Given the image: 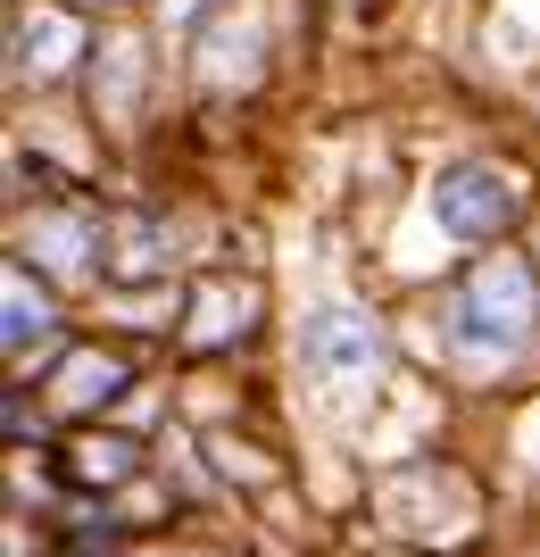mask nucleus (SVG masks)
<instances>
[{
	"label": "nucleus",
	"instance_id": "1",
	"mask_svg": "<svg viewBox=\"0 0 540 557\" xmlns=\"http://www.w3.org/2000/svg\"><path fill=\"white\" fill-rule=\"evenodd\" d=\"M441 317H449V342L466 349V358H507V349H524L540 333V275H532V258L507 250V258L466 267Z\"/></svg>",
	"mask_w": 540,
	"mask_h": 557
},
{
	"label": "nucleus",
	"instance_id": "2",
	"mask_svg": "<svg viewBox=\"0 0 540 557\" xmlns=\"http://www.w3.org/2000/svg\"><path fill=\"white\" fill-rule=\"evenodd\" d=\"M382 325L366 317V308H316L300 325V367L316 374V383H332V392H366V383H382Z\"/></svg>",
	"mask_w": 540,
	"mask_h": 557
},
{
	"label": "nucleus",
	"instance_id": "3",
	"mask_svg": "<svg viewBox=\"0 0 540 557\" xmlns=\"http://www.w3.org/2000/svg\"><path fill=\"white\" fill-rule=\"evenodd\" d=\"M432 225L449 242H499V233L516 225V184L499 175V166L466 159V166H441V184H432Z\"/></svg>",
	"mask_w": 540,
	"mask_h": 557
},
{
	"label": "nucleus",
	"instance_id": "4",
	"mask_svg": "<svg viewBox=\"0 0 540 557\" xmlns=\"http://www.w3.org/2000/svg\"><path fill=\"white\" fill-rule=\"evenodd\" d=\"M67 474H75L84 491L125 483V474H141V449H134V442H117V433H84V442H75V458H67Z\"/></svg>",
	"mask_w": 540,
	"mask_h": 557
},
{
	"label": "nucleus",
	"instance_id": "5",
	"mask_svg": "<svg viewBox=\"0 0 540 557\" xmlns=\"http://www.w3.org/2000/svg\"><path fill=\"white\" fill-rule=\"evenodd\" d=\"M34 325L50 333V300L34 308V275L17 267V275H9V358H17V367L34 358Z\"/></svg>",
	"mask_w": 540,
	"mask_h": 557
},
{
	"label": "nucleus",
	"instance_id": "6",
	"mask_svg": "<svg viewBox=\"0 0 540 557\" xmlns=\"http://www.w3.org/2000/svg\"><path fill=\"white\" fill-rule=\"evenodd\" d=\"M125 383L117 358H100V349H84V358H67V408H100V399Z\"/></svg>",
	"mask_w": 540,
	"mask_h": 557
},
{
	"label": "nucleus",
	"instance_id": "7",
	"mask_svg": "<svg viewBox=\"0 0 540 557\" xmlns=\"http://www.w3.org/2000/svg\"><path fill=\"white\" fill-rule=\"evenodd\" d=\"M75 557H117V549H109V541H75Z\"/></svg>",
	"mask_w": 540,
	"mask_h": 557
}]
</instances>
